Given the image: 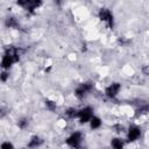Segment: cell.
Here are the masks:
<instances>
[{
	"label": "cell",
	"mask_w": 149,
	"mask_h": 149,
	"mask_svg": "<svg viewBox=\"0 0 149 149\" xmlns=\"http://www.w3.org/2000/svg\"><path fill=\"white\" fill-rule=\"evenodd\" d=\"M65 114H66L69 118L74 119V118H77V115H78V109H76V108H73V107H70V108L66 109Z\"/></svg>",
	"instance_id": "4fadbf2b"
},
{
	"label": "cell",
	"mask_w": 149,
	"mask_h": 149,
	"mask_svg": "<svg viewBox=\"0 0 149 149\" xmlns=\"http://www.w3.org/2000/svg\"><path fill=\"white\" fill-rule=\"evenodd\" d=\"M16 3H17L20 7L27 8V7L30 5V0H16Z\"/></svg>",
	"instance_id": "ac0fdd59"
},
{
	"label": "cell",
	"mask_w": 149,
	"mask_h": 149,
	"mask_svg": "<svg viewBox=\"0 0 149 149\" xmlns=\"http://www.w3.org/2000/svg\"><path fill=\"white\" fill-rule=\"evenodd\" d=\"M88 122H90V127H91V129H98V128H100L101 125H102L101 119H100L99 116H94V115H92V118L90 119Z\"/></svg>",
	"instance_id": "ba28073f"
},
{
	"label": "cell",
	"mask_w": 149,
	"mask_h": 149,
	"mask_svg": "<svg viewBox=\"0 0 149 149\" xmlns=\"http://www.w3.org/2000/svg\"><path fill=\"white\" fill-rule=\"evenodd\" d=\"M42 3H43V0H30V5H29L26 9H27L28 12L33 13L36 8L41 7V6H42Z\"/></svg>",
	"instance_id": "30bf717a"
},
{
	"label": "cell",
	"mask_w": 149,
	"mask_h": 149,
	"mask_svg": "<svg viewBox=\"0 0 149 149\" xmlns=\"http://www.w3.org/2000/svg\"><path fill=\"white\" fill-rule=\"evenodd\" d=\"M44 105H45L47 109H48V111H50V112H54V111L56 109V107H57L56 102H55V101H52V100H50V99H47V100L44 101Z\"/></svg>",
	"instance_id": "7c38bea8"
},
{
	"label": "cell",
	"mask_w": 149,
	"mask_h": 149,
	"mask_svg": "<svg viewBox=\"0 0 149 149\" xmlns=\"http://www.w3.org/2000/svg\"><path fill=\"white\" fill-rule=\"evenodd\" d=\"M80 86H81V88H83L86 93H88V92L92 91V88H93V84H92V83H83V84H80Z\"/></svg>",
	"instance_id": "e0dca14e"
},
{
	"label": "cell",
	"mask_w": 149,
	"mask_h": 149,
	"mask_svg": "<svg viewBox=\"0 0 149 149\" xmlns=\"http://www.w3.org/2000/svg\"><path fill=\"white\" fill-rule=\"evenodd\" d=\"M28 125H29V120L27 118H22V119H20L17 121V127L20 129H26L28 127Z\"/></svg>",
	"instance_id": "5bb4252c"
},
{
	"label": "cell",
	"mask_w": 149,
	"mask_h": 149,
	"mask_svg": "<svg viewBox=\"0 0 149 149\" xmlns=\"http://www.w3.org/2000/svg\"><path fill=\"white\" fill-rule=\"evenodd\" d=\"M5 26H6L7 28H13V29H15V28L19 27V21H17V19L14 17V16H8V17H6V20H5Z\"/></svg>",
	"instance_id": "52a82bcc"
},
{
	"label": "cell",
	"mask_w": 149,
	"mask_h": 149,
	"mask_svg": "<svg viewBox=\"0 0 149 149\" xmlns=\"http://www.w3.org/2000/svg\"><path fill=\"white\" fill-rule=\"evenodd\" d=\"M54 1H55V3L58 5V6H61V5L64 2V0H54Z\"/></svg>",
	"instance_id": "44dd1931"
},
{
	"label": "cell",
	"mask_w": 149,
	"mask_h": 149,
	"mask_svg": "<svg viewBox=\"0 0 149 149\" xmlns=\"http://www.w3.org/2000/svg\"><path fill=\"white\" fill-rule=\"evenodd\" d=\"M80 143H81V133L80 132H74L66 139V144L70 146L71 148H78L80 146Z\"/></svg>",
	"instance_id": "3957f363"
},
{
	"label": "cell",
	"mask_w": 149,
	"mask_h": 149,
	"mask_svg": "<svg viewBox=\"0 0 149 149\" xmlns=\"http://www.w3.org/2000/svg\"><path fill=\"white\" fill-rule=\"evenodd\" d=\"M42 142H43V141L41 140V137H38L37 135H34V136L30 137V140H29V142H28V147H29V148H36V147L41 146Z\"/></svg>",
	"instance_id": "9c48e42d"
},
{
	"label": "cell",
	"mask_w": 149,
	"mask_h": 149,
	"mask_svg": "<svg viewBox=\"0 0 149 149\" xmlns=\"http://www.w3.org/2000/svg\"><path fill=\"white\" fill-rule=\"evenodd\" d=\"M92 115H93V108L91 106H86V107H84L81 109H78L77 118L79 119V123L84 125V123H87L90 121Z\"/></svg>",
	"instance_id": "7a4b0ae2"
},
{
	"label": "cell",
	"mask_w": 149,
	"mask_h": 149,
	"mask_svg": "<svg viewBox=\"0 0 149 149\" xmlns=\"http://www.w3.org/2000/svg\"><path fill=\"white\" fill-rule=\"evenodd\" d=\"M120 90H121V84H119V83H112L111 85H108V86L106 87L105 94H106L108 98L114 99V98L119 94Z\"/></svg>",
	"instance_id": "277c9868"
},
{
	"label": "cell",
	"mask_w": 149,
	"mask_h": 149,
	"mask_svg": "<svg viewBox=\"0 0 149 149\" xmlns=\"http://www.w3.org/2000/svg\"><path fill=\"white\" fill-rule=\"evenodd\" d=\"M111 146H112L114 149H122L123 146H125V142H123L122 139H120V137H114V139H112V141H111Z\"/></svg>",
	"instance_id": "8fae6325"
},
{
	"label": "cell",
	"mask_w": 149,
	"mask_h": 149,
	"mask_svg": "<svg viewBox=\"0 0 149 149\" xmlns=\"http://www.w3.org/2000/svg\"><path fill=\"white\" fill-rule=\"evenodd\" d=\"M15 63V61L13 59V57L8 54L5 52V55L2 56L1 58V63H0V66L3 69V70H8L9 68H12V65Z\"/></svg>",
	"instance_id": "8992f818"
},
{
	"label": "cell",
	"mask_w": 149,
	"mask_h": 149,
	"mask_svg": "<svg viewBox=\"0 0 149 149\" xmlns=\"http://www.w3.org/2000/svg\"><path fill=\"white\" fill-rule=\"evenodd\" d=\"M140 136H141V129H140V127H137V126H132V127H129V129H128V132H127V140H128L129 142L136 141Z\"/></svg>",
	"instance_id": "5b68a950"
},
{
	"label": "cell",
	"mask_w": 149,
	"mask_h": 149,
	"mask_svg": "<svg viewBox=\"0 0 149 149\" xmlns=\"http://www.w3.org/2000/svg\"><path fill=\"white\" fill-rule=\"evenodd\" d=\"M143 72H144L146 74H148V66H144V69H143Z\"/></svg>",
	"instance_id": "7402d4cb"
},
{
	"label": "cell",
	"mask_w": 149,
	"mask_h": 149,
	"mask_svg": "<svg viewBox=\"0 0 149 149\" xmlns=\"http://www.w3.org/2000/svg\"><path fill=\"white\" fill-rule=\"evenodd\" d=\"M0 148H2V149H12V148H14V146H13V143H10V142H3V143H1L0 144Z\"/></svg>",
	"instance_id": "d6986e66"
},
{
	"label": "cell",
	"mask_w": 149,
	"mask_h": 149,
	"mask_svg": "<svg viewBox=\"0 0 149 149\" xmlns=\"http://www.w3.org/2000/svg\"><path fill=\"white\" fill-rule=\"evenodd\" d=\"M98 16H99V19L101 21L106 22L109 26V28H113L114 27V16H113V13L108 8H105V7L104 8H100V10L98 13Z\"/></svg>",
	"instance_id": "6da1fadb"
},
{
	"label": "cell",
	"mask_w": 149,
	"mask_h": 149,
	"mask_svg": "<svg viewBox=\"0 0 149 149\" xmlns=\"http://www.w3.org/2000/svg\"><path fill=\"white\" fill-rule=\"evenodd\" d=\"M5 115H6V109L2 108V107H0V118H2Z\"/></svg>",
	"instance_id": "ffe728a7"
},
{
	"label": "cell",
	"mask_w": 149,
	"mask_h": 149,
	"mask_svg": "<svg viewBox=\"0 0 149 149\" xmlns=\"http://www.w3.org/2000/svg\"><path fill=\"white\" fill-rule=\"evenodd\" d=\"M9 79V72L7 70H3L2 72H0V81L1 83H6Z\"/></svg>",
	"instance_id": "2e32d148"
},
{
	"label": "cell",
	"mask_w": 149,
	"mask_h": 149,
	"mask_svg": "<svg viewBox=\"0 0 149 149\" xmlns=\"http://www.w3.org/2000/svg\"><path fill=\"white\" fill-rule=\"evenodd\" d=\"M74 95H76L78 99H83V98L86 95V92H85V91L81 88V86L79 85V86L74 90Z\"/></svg>",
	"instance_id": "9a60e30c"
}]
</instances>
